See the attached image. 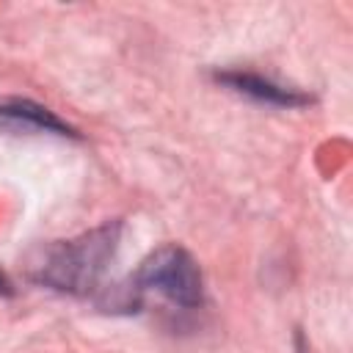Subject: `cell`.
Instances as JSON below:
<instances>
[{
    "label": "cell",
    "mask_w": 353,
    "mask_h": 353,
    "mask_svg": "<svg viewBox=\"0 0 353 353\" xmlns=\"http://www.w3.org/2000/svg\"><path fill=\"white\" fill-rule=\"evenodd\" d=\"M132 292H157L176 306L193 309L204 301V279L199 262L182 245H160L138 265L132 276Z\"/></svg>",
    "instance_id": "cell-2"
},
{
    "label": "cell",
    "mask_w": 353,
    "mask_h": 353,
    "mask_svg": "<svg viewBox=\"0 0 353 353\" xmlns=\"http://www.w3.org/2000/svg\"><path fill=\"white\" fill-rule=\"evenodd\" d=\"M0 132L8 135H55V138H83L69 121L55 110L25 99V97H0Z\"/></svg>",
    "instance_id": "cell-3"
},
{
    "label": "cell",
    "mask_w": 353,
    "mask_h": 353,
    "mask_svg": "<svg viewBox=\"0 0 353 353\" xmlns=\"http://www.w3.org/2000/svg\"><path fill=\"white\" fill-rule=\"evenodd\" d=\"M121 221H105L72 240H55L39 248L30 262V279L58 292L88 295L99 287L116 256Z\"/></svg>",
    "instance_id": "cell-1"
},
{
    "label": "cell",
    "mask_w": 353,
    "mask_h": 353,
    "mask_svg": "<svg viewBox=\"0 0 353 353\" xmlns=\"http://www.w3.org/2000/svg\"><path fill=\"white\" fill-rule=\"evenodd\" d=\"M0 295H14V284L3 270H0Z\"/></svg>",
    "instance_id": "cell-5"
},
{
    "label": "cell",
    "mask_w": 353,
    "mask_h": 353,
    "mask_svg": "<svg viewBox=\"0 0 353 353\" xmlns=\"http://www.w3.org/2000/svg\"><path fill=\"white\" fill-rule=\"evenodd\" d=\"M215 80L223 83L226 88H232L234 94H243V97H251L256 102L276 105V108H303V105L312 102V97L298 91V88L281 85V83H276L270 77H262V74H254V72H243V69L215 72Z\"/></svg>",
    "instance_id": "cell-4"
}]
</instances>
